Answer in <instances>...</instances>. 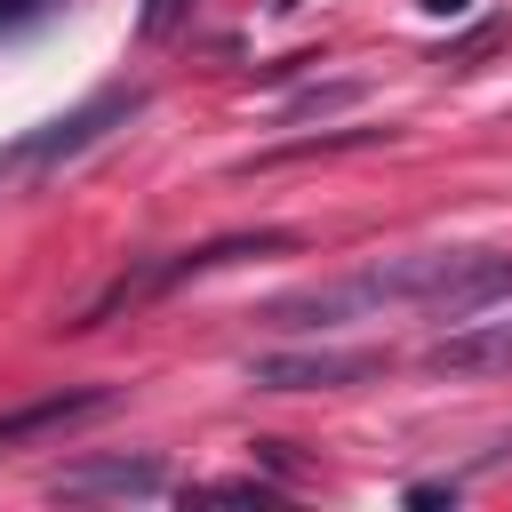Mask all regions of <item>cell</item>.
I'll return each mask as SVG.
<instances>
[{"label":"cell","mask_w":512,"mask_h":512,"mask_svg":"<svg viewBox=\"0 0 512 512\" xmlns=\"http://www.w3.org/2000/svg\"><path fill=\"white\" fill-rule=\"evenodd\" d=\"M208 496H224V504H264V488H256V480H216Z\"/></svg>","instance_id":"30bf717a"},{"label":"cell","mask_w":512,"mask_h":512,"mask_svg":"<svg viewBox=\"0 0 512 512\" xmlns=\"http://www.w3.org/2000/svg\"><path fill=\"white\" fill-rule=\"evenodd\" d=\"M168 488V472L152 464V456H88V464H64L56 480H48V496H72V504H88V496H160Z\"/></svg>","instance_id":"5b68a950"},{"label":"cell","mask_w":512,"mask_h":512,"mask_svg":"<svg viewBox=\"0 0 512 512\" xmlns=\"http://www.w3.org/2000/svg\"><path fill=\"white\" fill-rule=\"evenodd\" d=\"M112 408V392H48V400H24V408H8L0 416V448H24V440H56V432H72V424H96Z\"/></svg>","instance_id":"52a82bcc"},{"label":"cell","mask_w":512,"mask_h":512,"mask_svg":"<svg viewBox=\"0 0 512 512\" xmlns=\"http://www.w3.org/2000/svg\"><path fill=\"white\" fill-rule=\"evenodd\" d=\"M496 304H512V248H448V272H440L424 312L472 320V312H496Z\"/></svg>","instance_id":"3957f363"},{"label":"cell","mask_w":512,"mask_h":512,"mask_svg":"<svg viewBox=\"0 0 512 512\" xmlns=\"http://www.w3.org/2000/svg\"><path fill=\"white\" fill-rule=\"evenodd\" d=\"M376 368H384V352H264V360H248V384H264V392H336V384H360Z\"/></svg>","instance_id":"277c9868"},{"label":"cell","mask_w":512,"mask_h":512,"mask_svg":"<svg viewBox=\"0 0 512 512\" xmlns=\"http://www.w3.org/2000/svg\"><path fill=\"white\" fill-rule=\"evenodd\" d=\"M184 16H192V0H144V16H136V32H144V40H168V32L184 24Z\"/></svg>","instance_id":"ba28073f"},{"label":"cell","mask_w":512,"mask_h":512,"mask_svg":"<svg viewBox=\"0 0 512 512\" xmlns=\"http://www.w3.org/2000/svg\"><path fill=\"white\" fill-rule=\"evenodd\" d=\"M144 112V88H104V96H88L80 112H64V120H48L40 136H24V144H8L0 152V176H24V168H56V160H72V152H88L112 120H136Z\"/></svg>","instance_id":"7a4b0ae2"},{"label":"cell","mask_w":512,"mask_h":512,"mask_svg":"<svg viewBox=\"0 0 512 512\" xmlns=\"http://www.w3.org/2000/svg\"><path fill=\"white\" fill-rule=\"evenodd\" d=\"M424 8H432V16H456V8H464V0H424Z\"/></svg>","instance_id":"4fadbf2b"},{"label":"cell","mask_w":512,"mask_h":512,"mask_svg":"<svg viewBox=\"0 0 512 512\" xmlns=\"http://www.w3.org/2000/svg\"><path fill=\"white\" fill-rule=\"evenodd\" d=\"M440 376H512V312L504 320H464V328H448L432 352H424Z\"/></svg>","instance_id":"8992f818"},{"label":"cell","mask_w":512,"mask_h":512,"mask_svg":"<svg viewBox=\"0 0 512 512\" xmlns=\"http://www.w3.org/2000/svg\"><path fill=\"white\" fill-rule=\"evenodd\" d=\"M40 8H48V0H0V32H16V24L40 16Z\"/></svg>","instance_id":"7c38bea8"},{"label":"cell","mask_w":512,"mask_h":512,"mask_svg":"<svg viewBox=\"0 0 512 512\" xmlns=\"http://www.w3.org/2000/svg\"><path fill=\"white\" fill-rule=\"evenodd\" d=\"M448 272V248H424V256H392V264H360L344 280H312V288H288L272 296L256 320L264 328H344V320H368L384 304H432Z\"/></svg>","instance_id":"6da1fadb"},{"label":"cell","mask_w":512,"mask_h":512,"mask_svg":"<svg viewBox=\"0 0 512 512\" xmlns=\"http://www.w3.org/2000/svg\"><path fill=\"white\" fill-rule=\"evenodd\" d=\"M352 96H360V80H336V88H304V96H296L288 112L304 120V112H328V104H352Z\"/></svg>","instance_id":"9c48e42d"},{"label":"cell","mask_w":512,"mask_h":512,"mask_svg":"<svg viewBox=\"0 0 512 512\" xmlns=\"http://www.w3.org/2000/svg\"><path fill=\"white\" fill-rule=\"evenodd\" d=\"M408 504H456V480H416Z\"/></svg>","instance_id":"8fae6325"}]
</instances>
